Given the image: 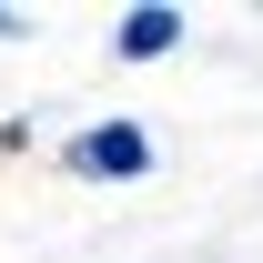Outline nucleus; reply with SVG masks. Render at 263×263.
Wrapping results in <instances>:
<instances>
[{
  "mask_svg": "<svg viewBox=\"0 0 263 263\" xmlns=\"http://www.w3.org/2000/svg\"><path fill=\"white\" fill-rule=\"evenodd\" d=\"M51 162H61L71 182H152V172H162V142H152V122L111 111V122H81Z\"/></svg>",
  "mask_w": 263,
  "mask_h": 263,
  "instance_id": "1",
  "label": "nucleus"
},
{
  "mask_svg": "<svg viewBox=\"0 0 263 263\" xmlns=\"http://www.w3.org/2000/svg\"><path fill=\"white\" fill-rule=\"evenodd\" d=\"M193 41V10H172V0H132L122 21H111V61L122 71H152V61H172Z\"/></svg>",
  "mask_w": 263,
  "mask_h": 263,
  "instance_id": "2",
  "label": "nucleus"
},
{
  "mask_svg": "<svg viewBox=\"0 0 263 263\" xmlns=\"http://www.w3.org/2000/svg\"><path fill=\"white\" fill-rule=\"evenodd\" d=\"M0 152H31V111H0Z\"/></svg>",
  "mask_w": 263,
  "mask_h": 263,
  "instance_id": "3",
  "label": "nucleus"
},
{
  "mask_svg": "<svg viewBox=\"0 0 263 263\" xmlns=\"http://www.w3.org/2000/svg\"><path fill=\"white\" fill-rule=\"evenodd\" d=\"M0 41H31V10H10V0H0Z\"/></svg>",
  "mask_w": 263,
  "mask_h": 263,
  "instance_id": "4",
  "label": "nucleus"
}]
</instances>
